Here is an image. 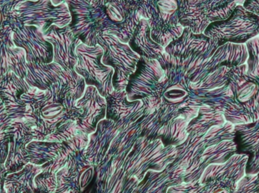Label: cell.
Instances as JSON below:
<instances>
[{"label": "cell", "instance_id": "obj_3", "mask_svg": "<svg viewBox=\"0 0 259 193\" xmlns=\"http://www.w3.org/2000/svg\"><path fill=\"white\" fill-rule=\"evenodd\" d=\"M248 59L246 65L247 73L251 77L259 80V37L255 36L246 43Z\"/></svg>", "mask_w": 259, "mask_h": 193}, {"label": "cell", "instance_id": "obj_6", "mask_svg": "<svg viewBox=\"0 0 259 193\" xmlns=\"http://www.w3.org/2000/svg\"><path fill=\"white\" fill-rule=\"evenodd\" d=\"M245 1H246V0H225V5L228 6V5L236 4L242 5V6H243Z\"/></svg>", "mask_w": 259, "mask_h": 193}, {"label": "cell", "instance_id": "obj_1", "mask_svg": "<svg viewBox=\"0 0 259 193\" xmlns=\"http://www.w3.org/2000/svg\"><path fill=\"white\" fill-rule=\"evenodd\" d=\"M208 34L224 44H246L259 34V17L237 5L226 19L214 21L208 29Z\"/></svg>", "mask_w": 259, "mask_h": 193}, {"label": "cell", "instance_id": "obj_5", "mask_svg": "<svg viewBox=\"0 0 259 193\" xmlns=\"http://www.w3.org/2000/svg\"><path fill=\"white\" fill-rule=\"evenodd\" d=\"M227 6H228L225 5V0H213V9L214 10H218V9H222Z\"/></svg>", "mask_w": 259, "mask_h": 193}, {"label": "cell", "instance_id": "obj_4", "mask_svg": "<svg viewBox=\"0 0 259 193\" xmlns=\"http://www.w3.org/2000/svg\"><path fill=\"white\" fill-rule=\"evenodd\" d=\"M243 6L246 10L255 14L259 17V0H246Z\"/></svg>", "mask_w": 259, "mask_h": 193}, {"label": "cell", "instance_id": "obj_7", "mask_svg": "<svg viewBox=\"0 0 259 193\" xmlns=\"http://www.w3.org/2000/svg\"><path fill=\"white\" fill-rule=\"evenodd\" d=\"M258 37H259V34H258Z\"/></svg>", "mask_w": 259, "mask_h": 193}, {"label": "cell", "instance_id": "obj_2", "mask_svg": "<svg viewBox=\"0 0 259 193\" xmlns=\"http://www.w3.org/2000/svg\"><path fill=\"white\" fill-rule=\"evenodd\" d=\"M248 59L246 44H224L219 47L214 54V66L215 70L226 67L228 68L241 66Z\"/></svg>", "mask_w": 259, "mask_h": 193}]
</instances>
